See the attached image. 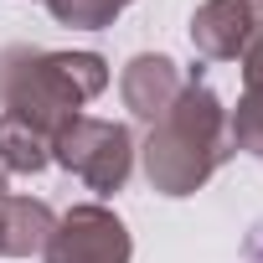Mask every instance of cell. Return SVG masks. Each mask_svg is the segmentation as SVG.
I'll list each match as a JSON object with an SVG mask.
<instances>
[{"instance_id": "cell-9", "label": "cell", "mask_w": 263, "mask_h": 263, "mask_svg": "<svg viewBox=\"0 0 263 263\" xmlns=\"http://www.w3.org/2000/svg\"><path fill=\"white\" fill-rule=\"evenodd\" d=\"M227 140L232 150H248L263 160V88H242L237 108L227 114Z\"/></svg>"}, {"instance_id": "cell-6", "label": "cell", "mask_w": 263, "mask_h": 263, "mask_svg": "<svg viewBox=\"0 0 263 263\" xmlns=\"http://www.w3.org/2000/svg\"><path fill=\"white\" fill-rule=\"evenodd\" d=\"M181 88H186V72H181L165 52H140V57H129L124 72H119L124 108L135 114V119H145V124H155V119L181 98Z\"/></svg>"}, {"instance_id": "cell-10", "label": "cell", "mask_w": 263, "mask_h": 263, "mask_svg": "<svg viewBox=\"0 0 263 263\" xmlns=\"http://www.w3.org/2000/svg\"><path fill=\"white\" fill-rule=\"evenodd\" d=\"M42 6L62 21V26H78V31H103L114 26V16L135 0H42Z\"/></svg>"}, {"instance_id": "cell-12", "label": "cell", "mask_w": 263, "mask_h": 263, "mask_svg": "<svg viewBox=\"0 0 263 263\" xmlns=\"http://www.w3.org/2000/svg\"><path fill=\"white\" fill-rule=\"evenodd\" d=\"M248 263H263V232H258V237L248 242Z\"/></svg>"}, {"instance_id": "cell-7", "label": "cell", "mask_w": 263, "mask_h": 263, "mask_svg": "<svg viewBox=\"0 0 263 263\" xmlns=\"http://www.w3.org/2000/svg\"><path fill=\"white\" fill-rule=\"evenodd\" d=\"M57 217L36 196H0V258H31L47 248Z\"/></svg>"}, {"instance_id": "cell-11", "label": "cell", "mask_w": 263, "mask_h": 263, "mask_svg": "<svg viewBox=\"0 0 263 263\" xmlns=\"http://www.w3.org/2000/svg\"><path fill=\"white\" fill-rule=\"evenodd\" d=\"M242 88H263V42L242 52Z\"/></svg>"}, {"instance_id": "cell-8", "label": "cell", "mask_w": 263, "mask_h": 263, "mask_svg": "<svg viewBox=\"0 0 263 263\" xmlns=\"http://www.w3.org/2000/svg\"><path fill=\"white\" fill-rule=\"evenodd\" d=\"M52 165V135H42L36 124L0 114V171L6 176H36Z\"/></svg>"}, {"instance_id": "cell-3", "label": "cell", "mask_w": 263, "mask_h": 263, "mask_svg": "<svg viewBox=\"0 0 263 263\" xmlns=\"http://www.w3.org/2000/svg\"><path fill=\"white\" fill-rule=\"evenodd\" d=\"M52 160L62 171H72L88 191L114 196L129 181V171H135V135L124 124H114V119L78 114L52 135Z\"/></svg>"}, {"instance_id": "cell-4", "label": "cell", "mask_w": 263, "mask_h": 263, "mask_svg": "<svg viewBox=\"0 0 263 263\" xmlns=\"http://www.w3.org/2000/svg\"><path fill=\"white\" fill-rule=\"evenodd\" d=\"M42 258L47 263H129L135 258V237L103 201H83V206L57 217Z\"/></svg>"}, {"instance_id": "cell-2", "label": "cell", "mask_w": 263, "mask_h": 263, "mask_svg": "<svg viewBox=\"0 0 263 263\" xmlns=\"http://www.w3.org/2000/svg\"><path fill=\"white\" fill-rule=\"evenodd\" d=\"M103 88L108 62L98 52H47L31 42L0 47V108L36 124L42 135H57Z\"/></svg>"}, {"instance_id": "cell-5", "label": "cell", "mask_w": 263, "mask_h": 263, "mask_svg": "<svg viewBox=\"0 0 263 263\" xmlns=\"http://www.w3.org/2000/svg\"><path fill=\"white\" fill-rule=\"evenodd\" d=\"M263 42V0H201L191 16V47L212 62H242Z\"/></svg>"}, {"instance_id": "cell-13", "label": "cell", "mask_w": 263, "mask_h": 263, "mask_svg": "<svg viewBox=\"0 0 263 263\" xmlns=\"http://www.w3.org/2000/svg\"><path fill=\"white\" fill-rule=\"evenodd\" d=\"M0 196H11V176L6 171H0Z\"/></svg>"}, {"instance_id": "cell-1", "label": "cell", "mask_w": 263, "mask_h": 263, "mask_svg": "<svg viewBox=\"0 0 263 263\" xmlns=\"http://www.w3.org/2000/svg\"><path fill=\"white\" fill-rule=\"evenodd\" d=\"M232 155V140H227V108L222 98L201 83V72L186 78L181 98L150 124L145 135V176L160 196H196Z\"/></svg>"}]
</instances>
